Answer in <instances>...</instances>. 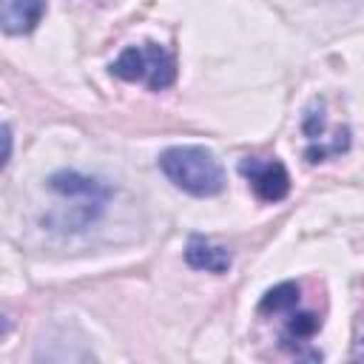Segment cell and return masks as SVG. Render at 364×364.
Segmentation results:
<instances>
[{"mask_svg":"<svg viewBox=\"0 0 364 364\" xmlns=\"http://www.w3.org/2000/svg\"><path fill=\"white\" fill-rule=\"evenodd\" d=\"M299 299H301V290L296 282H282L276 287H270L262 301H259V313L262 316H287L290 310L299 307Z\"/></svg>","mask_w":364,"mask_h":364,"instance_id":"obj_8","label":"cell"},{"mask_svg":"<svg viewBox=\"0 0 364 364\" xmlns=\"http://www.w3.org/2000/svg\"><path fill=\"white\" fill-rule=\"evenodd\" d=\"M46 14V0H0V26L6 34H28Z\"/></svg>","mask_w":364,"mask_h":364,"instance_id":"obj_5","label":"cell"},{"mask_svg":"<svg viewBox=\"0 0 364 364\" xmlns=\"http://www.w3.org/2000/svg\"><path fill=\"white\" fill-rule=\"evenodd\" d=\"M321 327V318L316 313H299V310H290L287 313V321H284V330H282V347L299 353L301 344H307Z\"/></svg>","mask_w":364,"mask_h":364,"instance_id":"obj_7","label":"cell"},{"mask_svg":"<svg viewBox=\"0 0 364 364\" xmlns=\"http://www.w3.org/2000/svg\"><path fill=\"white\" fill-rule=\"evenodd\" d=\"M347 148H350V128H338V131H336V139H333L330 145H310V148L304 151V159H307V162H321V159L336 156V154H341V151H347Z\"/></svg>","mask_w":364,"mask_h":364,"instance_id":"obj_9","label":"cell"},{"mask_svg":"<svg viewBox=\"0 0 364 364\" xmlns=\"http://www.w3.org/2000/svg\"><path fill=\"white\" fill-rule=\"evenodd\" d=\"M48 188L71 202V210L65 216H60V228L65 230H82L85 225H91L105 202L111 199V188L102 182V179H94V176H85V173H77V171H57L51 179H48Z\"/></svg>","mask_w":364,"mask_h":364,"instance_id":"obj_2","label":"cell"},{"mask_svg":"<svg viewBox=\"0 0 364 364\" xmlns=\"http://www.w3.org/2000/svg\"><path fill=\"white\" fill-rule=\"evenodd\" d=\"M3 142H6V154H3V165H9V159H11V125H9V122L3 125Z\"/></svg>","mask_w":364,"mask_h":364,"instance_id":"obj_10","label":"cell"},{"mask_svg":"<svg viewBox=\"0 0 364 364\" xmlns=\"http://www.w3.org/2000/svg\"><path fill=\"white\" fill-rule=\"evenodd\" d=\"M185 262L193 270H205V273H228L230 267V253L222 245H213L205 236H191L185 245Z\"/></svg>","mask_w":364,"mask_h":364,"instance_id":"obj_6","label":"cell"},{"mask_svg":"<svg viewBox=\"0 0 364 364\" xmlns=\"http://www.w3.org/2000/svg\"><path fill=\"white\" fill-rule=\"evenodd\" d=\"M111 74L119 80H128V82H142L151 91H165L176 80V60L159 43L128 46L111 63Z\"/></svg>","mask_w":364,"mask_h":364,"instance_id":"obj_3","label":"cell"},{"mask_svg":"<svg viewBox=\"0 0 364 364\" xmlns=\"http://www.w3.org/2000/svg\"><path fill=\"white\" fill-rule=\"evenodd\" d=\"M239 173L250 182L253 193L259 202H282L290 193V173L279 159H259V156H245L239 162Z\"/></svg>","mask_w":364,"mask_h":364,"instance_id":"obj_4","label":"cell"},{"mask_svg":"<svg viewBox=\"0 0 364 364\" xmlns=\"http://www.w3.org/2000/svg\"><path fill=\"white\" fill-rule=\"evenodd\" d=\"M162 173L191 196H216L225 188V171L213 151L202 145H176L159 156Z\"/></svg>","mask_w":364,"mask_h":364,"instance_id":"obj_1","label":"cell"}]
</instances>
